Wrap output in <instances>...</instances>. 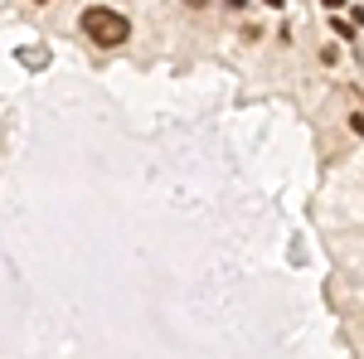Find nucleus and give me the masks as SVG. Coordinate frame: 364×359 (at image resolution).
<instances>
[{
    "label": "nucleus",
    "instance_id": "1",
    "mask_svg": "<svg viewBox=\"0 0 364 359\" xmlns=\"http://www.w3.org/2000/svg\"><path fill=\"white\" fill-rule=\"evenodd\" d=\"M83 34L97 44V49H117V44H127L132 20L117 15V10H107V5H92V10H83Z\"/></svg>",
    "mask_w": 364,
    "mask_h": 359
},
{
    "label": "nucleus",
    "instance_id": "2",
    "mask_svg": "<svg viewBox=\"0 0 364 359\" xmlns=\"http://www.w3.org/2000/svg\"><path fill=\"white\" fill-rule=\"evenodd\" d=\"M350 132H355V136H364V112H355V117H350Z\"/></svg>",
    "mask_w": 364,
    "mask_h": 359
},
{
    "label": "nucleus",
    "instance_id": "3",
    "mask_svg": "<svg viewBox=\"0 0 364 359\" xmlns=\"http://www.w3.org/2000/svg\"><path fill=\"white\" fill-rule=\"evenodd\" d=\"M326 5H331V10H336V5H345V0H326Z\"/></svg>",
    "mask_w": 364,
    "mask_h": 359
},
{
    "label": "nucleus",
    "instance_id": "4",
    "mask_svg": "<svg viewBox=\"0 0 364 359\" xmlns=\"http://www.w3.org/2000/svg\"><path fill=\"white\" fill-rule=\"evenodd\" d=\"M39 5H44V0H39Z\"/></svg>",
    "mask_w": 364,
    "mask_h": 359
}]
</instances>
